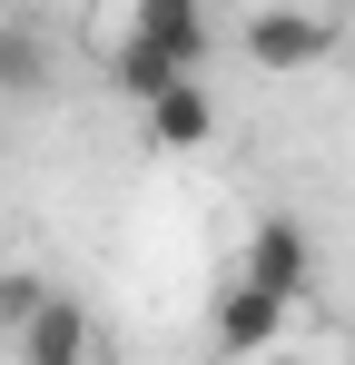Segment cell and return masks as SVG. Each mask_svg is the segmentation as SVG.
<instances>
[{"instance_id": "cell-1", "label": "cell", "mask_w": 355, "mask_h": 365, "mask_svg": "<svg viewBox=\"0 0 355 365\" xmlns=\"http://www.w3.org/2000/svg\"><path fill=\"white\" fill-rule=\"evenodd\" d=\"M287 306H296V297H277V287H257V277L237 267L227 287H217V356H227V365H257L267 346H277Z\"/></svg>"}, {"instance_id": "cell-2", "label": "cell", "mask_w": 355, "mask_h": 365, "mask_svg": "<svg viewBox=\"0 0 355 365\" xmlns=\"http://www.w3.org/2000/svg\"><path fill=\"white\" fill-rule=\"evenodd\" d=\"M326 50H336L326 10H257L247 20V60H267V69H316Z\"/></svg>"}, {"instance_id": "cell-3", "label": "cell", "mask_w": 355, "mask_h": 365, "mask_svg": "<svg viewBox=\"0 0 355 365\" xmlns=\"http://www.w3.org/2000/svg\"><path fill=\"white\" fill-rule=\"evenodd\" d=\"M128 40L168 50L178 69H197L207 60V0H128Z\"/></svg>"}, {"instance_id": "cell-4", "label": "cell", "mask_w": 355, "mask_h": 365, "mask_svg": "<svg viewBox=\"0 0 355 365\" xmlns=\"http://www.w3.org/2000/svg\"><path fill=\"white\" fill-rule=\"evenodd\" d=\"M306 267H316L306 227H296V217H257V237H247V277L277 287V297H306Z\"/></svg>"}, {"instance_id": "cell-5", "label": "cell", "mask_w": 355, "mask_h": 365, "mask_svg": "<svg viewBox=\"0 0 355 365\" xmlns=\"http://www.w3.org/2000/svg\"><path fill=\"white\" fill-rule=\"evenodd\" d=\"M20 365H89V316L69 297H40V316L20 326Z\"/></svg>"}, {"instance_id": "cell-6", "label": "cell", "mask_w": 355, "mask_h": 365, "mask_svg": "<svg viewBox=\"0 0 355 365\" xmlns=\"http://www.w3.org/2000/svg\"><path fill=\"white\" fill-rule=\"evenodd\" d=\"M207 128H217V99L197 79H178V89L148 99V148H207Z\"/></svg>"}, {"instance_id": "cell-7", "label": "cell", "mask_w": 355, "mask_h": 365, "mask_svg": "<svg viewBox=\"0 0 355 365\" xmlns=\"http://www.w3.org/2000/svg\"><path fill=\"white\" fill-rule=\"evenodd\" d=\"M109 79L128 89V99H138V109H148L158 89H178V79H197V69H178L168 50H148V40H118V50H109Z\"/></svg>"}, {"instance_id": "cell-8", "label": "cell", "mask_w": 355, "mask_h": 365, "mask_svg": "<svg viewBox=\"0 0 355 365\" xmlns=\"http://www.w3.org/2000/svg\"><path fill=\"white\" fill-rule=\"evenodd\" d=\"M0 89H40V40L30 30H0Z\"/></svg>"}, {"instance_id": "cell-9", "label": "cell", "mask_w": 355, "mask_h": 365, "mask_svg": "<svg viewBox=\"0 0 355 365\" xmlns=\"http://www.w3.org/2000/svg\"><path fill=\"white\" fill-rule=\"evenodd\" d=\"M40 297H50V287H40V277H0V326H10V336H20V326H30V316H40Z\"/></svg>"}, {"instance_id": "cell-10", "label": "cell", "mask_w": 355, "mask_h": 365, "mask_svg": "<svg viewBox=\"0 0 355 365\" xmlns=\"http://www.w3.org/2000/svg\"><path fill=\"white\" fill-rule=\"evenodd\" d=\"M257 365H316V356H296V346H267V356H257Z\"/></svg>"}, {"instance_id": "cell-11", "label": "cell", "mask_w": 355, "mask_h": 365, "mask_svg": "<svg viewBox=\"0 0 355 365\" xmlns=\"http://www.w3.org/2000/svg\"><path fill=\"white\" fill-rule=\"evenodd\" d=\"M0 10H10V0H0Z\"/></svg>"}, {"instance_id": "cell-12", "label": "cell", "mask_w": 355, "mask_h": 365, "mask_svg": "<svg viewBox=\"0 0 355 365\" xmlns=\"http://www.w3.org/2000/svg\"><path fill=\"white\" fill-rule=\"evenodd\" d=\"M346 10H355V0H346Z\"/></svg>"}]
</instances>
